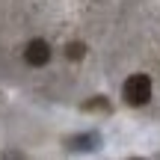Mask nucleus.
Masks as SVG:
<instances>
[{"instance_id":"2","label":"nucleus","mask_w":160,"mask_h":160,"mask_svg":"<svg viewBox=\"0 0 160 160\" xmlns=\"http://www.w3.org/2000/svg\"><path fill=\"white\" fill-rule=\"evenodd\" d=\"M24 59H27L30 65H45L48 59H51V45H48L45 39H33L27 45V51H24Z\"/></svg>"},{"instance_id":"3","label":"nucleus","mask_w":160,"mask_h":160,"mask_svg":"<svg viewBox=\"0 0 160 160\" xmlns=\"http://www.w3.org/2000/svg\"><path fill=\"white\" fill-rule=\"evenodd\" d=\"M83 53H86V45H80V42L68 45V59H83Z\"/></svg>"},{"instance_id":"1","label":"nucleus","mask_w":160,"mask_h":160,"mask_svg":"<svg viewBox=\"0 0 160 160\" xmlns=\"http://www.w3.org/2000/svg\"><path fill=\"white\" fill-rule=\"evenodd\" d=\"M122 98H125V104H131V107H142V104H148V98H151V77L148 74L128 77L125 86H122Z\"/></svg>"}]
</instances>
